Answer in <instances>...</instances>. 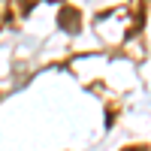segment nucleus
<instances>
[{
    "mask_svg": "<svg viewBox=\"0 0 151 151\" xmlns=\"http://www.w3.org/2000/svg\"><path fill=\"white\" fill-rule=\"evenodd\" d=\"M133 151H145V148H133Z\"/></svg>",
    "mask_w": 151,
    "mask_h": 151,
    "instance_id": "obj_1",
    "label": "nucleus"
}]
</instances>
